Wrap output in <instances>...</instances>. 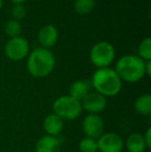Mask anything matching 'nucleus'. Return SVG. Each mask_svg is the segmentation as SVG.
Wrapping results in <instances>:
<instances>
[{"instance_id":"nucleus-25","label":"nucleus","mask_w":151,"mask_h":152,"mask_svg":"<svg viewBox=\"0 0 151 152\" xmlns=\"http://www.w3.org/2000/svg\"><path fill=\"white\" fill-rule=\"evenodd\" d=\"M97 152H99V151H97Z\"/></svg>"},{"instance_id":"nucleus-13","label":"nucleus","mask_w":151,"mask_h":152,"mask_svg":"<svg viewBox=\"0 0 151 152\" xmlns=\"http://www.w3.org/2000/svg\"><path fill=\"white\" fill-rule=\"evenodd\" d=\"M91 89H92V85L90 80H78L71 85L69 95L81 102L91 91Z\"/></svg>"},{"instance_id":"nucleus-9","label":"nucleus","mask_w":151,"mask_h":152,"mask_svg":"<svg viewBox=\"0 0 151 152\" xmlns=\"http://www.w3.org/2000/svg\"><path fill=\"white\" fill-rule=\"evenodd\" d=\"M82 129L85 134V137L97 140L104 134L105 124L99 115L88 114L83 120Z\"/></svg>"},{"instance_id":"nucleus-15","label":"nucleus","mask_w":151,"mask_h":152,"mask_svg":"<svg viewBox=\"0 0 151 152\" xmlns=\"http://www.w3.org/2000/svg\"><path fill=\"white\" fill-rule=\"evenodd\" d=\"M135 110L138 114L148 116L151 114V95L145 93L140 95L135 102Z\"/></svg>"},{"instance_id":"nucleus-17","label":"nucleus","mask_w":151,"mask_h":152,"mask_svg":"<svg viewBox=\"0 0 151 152\" xmlns=\"http://www.w3.org/2000/svg\"><path fill=\"white\" fill-rule=\"evenodd\" d=\"M139 57L144 61L151 60V37H145L142 39L138 47Z\"/></svg>"},{"instance_id":"nucleus-10","label":"nucleus","mask_w":151,"mask_h":152,"mask_svg":"<svg viewBox=\"0 0 151 152\" xmlns=\"http://www.w3.org/2000/svg\"><path fill=\"white\" fill-rule=\"evenodd\" d=\"M42 127L48 136L57 137L62 132L64 128V121L56 114H49L42 122Z\"/></svg>"},{"instance_id":"nucleus-23","label":"nucleus","mask_w":151,"mask_h":152,"mask_svg":"<svg viewBox=\"0 0 151 152\" xmlns=\"http://www.w3.org/2000/svg\"><path fill=\"white\" fill-rule=\"evenodd\" d=\"M14 4H23V2H25L26 0H10Z\"/></svg>"},{"instance_id":"nucleus-11","label":"nucleus","mask_w":151,"mask_h":152,"mask_svg":"<svg viewBox=\"0 0 151 152\" xmlns=\"http://www.w3.org/2000/svg\"><path fill=\"white\" fill-rule=\"evenodd\" d=\"M59 37L58 30L53 25H46L38 31V42L42 48H51L57 42Z\"/></svg>"},{"instance_id":"nucleus-16","label":"nucleus","mask_w":151,"mask_h":152,"mask_svg":"<svg viewBox=\"0 0 151 152\" xmlns=\"http://www.w3.org/2000/svg\"><path fill=\"white\" fill-rule=\"evenodd\" d=\"M95 5V0H76L74 8L77 14L81 16H86L93 10Z\"/></svg>"},{"instance_id":"nucleus-14","label":"nucleus","mask_w":151,"mask_h":152,"mask_svg":"<svg viewBox=\"0 0 151 152\" xmlns=\"http://www.w3.org/2000/svg\"><path fill=\"white\" fill-rule=\"evenodd\" d=\"M128 152H145L147 150L143 134L139 132H133L129 134L126 139V143H124Z\"/></svg>"},{"instance_id":"nucleus-5","label":"nucleus","mask_w":151,"mask_h":152,"mask_svg":"<svg viewBox=\"0 0 151 152\" xmlns=\"http://www.w3.org/2000/svg\"><path fill=\"white\" fill-rule=\"evenodd\" d=\"M89 58L91 63L97 68L109 67L114 61L115 49L110 42H98L91 48Z\"/></svg>"},{"instance_id":"nucleus-8","label":"nucleus","mask_w":151,"mask_h":152,"mask_svg":"<svg viewBox=\"0 0 151 152\" xmlns=\"http://www.w3.org/2000/svg\"><path fill=\"white\" fill-rule=\"evenodd\" d=\"M82 109L89 114H96L104 112L107 107V97L96 91H90L82 100Z\"/></svg>"},{"instance_id":"nucleus-22","label":"nucleus","mask_w":151,"mask_h":152,"mask_svg":"<svg viewBox=\"0 0 151 152\" xmlns=\"http://www.w3.org/2000/svg\"><path fill=\"white\" fill-rule=\"evenodd\" d=\"M145 70H146V75H147L148 77H150L151 76V60L145 62Z\"/></svg>"},{"instance_id":"nucleus-18","label":"nucleus","mask_w":151,"mask_h":152,"mask_svg":"<svg viewBox=\"0 0 151 152\" xmlns=\"http://www.w3.org/2000/svg\"><path fill=\"white\" fill-rule=\"evenodd\" d=\"M4 30H5V33L9 36L10 38L12 37H17V36H20L21 31H22V26L19 23V21L16 20H8L5 24V27H4Z\"/></svg>"},{"instance_id":"nucleus-3","label":"nucleus","mask_w":151,"mask_h":152,"mask_svg":"<svg viewBox=\"0 0 151 152\" xmlns=\"http://www.w3.org/2000/svg\"><path fill=\"white\" fill-rule=\"evenodd\" d=\"M145 62L139 56L125 55L118 59L115 72L121 79L127 83H137L146 76Z\"/></svg>"},{"instance_id":"nucleus-12","label":"nucleus","mask_w":151,"mask_h":152,"mask_svg":"<svg viewBox=\"0 0 151 152\" xmlns=\"http://www.w3.org/2000/svg\"><path fill=\"white\" fill-rule=\"evenodd\" d=\"M60 149L58 138L48 134L40 137L35 144V152H61Z\"/></svg>"},{"instance_id":"nucleus-7","label":"nucleus","mask_w":151,"mask_h":152,"mask_svg":"<svg viewBox=\"0 0 151 152\" xmlns=\"http://www.w3.org/2000/svg\"><path fill=\"white\" fill-rule=\"evenodd\" d=\"M99 152H122L124 141L116 132H104L96 140Z\"/></svg>"},{"instance_id":"nucleus-4","label":"nucleus","mask_w":151,"mask_h":152,"mask_svg":"<svg viewBox=\"0 0 151 152\" xmlns=\"http://www.w3.org/2000/svg\"><path fill=\"white\" fill-rule=\"evenodd\" d=\"M54 114L64 120H75L83 112L81 102L75 99L69 95L59 96L53 102Z\"/></svg>"},{"instance_id":"nucleus-20","label":"nucleus","mask_w":151,"mask_h":152,"mask_svg":"<svg viewBox=\"0 0 151 152\" xmlns=\"http://www.w3.org/2000/svg\"><path fill=\"white\" fill-rule=\"evenodd\" d=\"M10 12H12V16L14 18V20L20 21L26 15V8H25V6L23 4H14Z\"/></svg>"},{"instance_id":"nucleus-19","label":"nucleus","mask_w":151,"mask_h":152,"mask_svg":"<svg viewBox=\"0 0 151 152\" xmlns=\"http://www.w3.org/2000/svg\"><path fill=\"white\" fill-rule=\"evenodd\" d=\"M79 149L81 152H97V142L95 139L85 137L79 143Z\"/></svg>"},{"instance_id":"nucleus-24","label":"nucleus","mask_w":151,"mask_h":152,"mask_svg":"<svg viewBox=\"0 0 151 152\" xmlns=\"http://www.w3.org/2000/svg\"><path fill=\"white\" fill-rule=\"evenodd\" d=\"M2 4H3V0H0V8L2 7Z\"/></svg>"},{"instance_id":"nucleus-2","label":"nucleus","mask_w":151,"mask_h":152,"mask_svg":"<svg viewBox=\"0 0 151 152\" xmlns=\"http://www.w3.org/2000/svg\"><path fill=\"white\" fill-rule=\"evenodd\" d=\"M56 59L52 52L46 48H35L27 59V69L34 78H44L54 70Z\"/></svg>"},{"instance_id":"nucleus-21","label":"nucleus","mask_w":151,"mask_h":152,"mask_svg":"<svg viewBox=\"0 0 151 152\" xmlns=\"http://www.w3.org/2000/svg\"><path fill=\"white\" fill-rule=\"evenodd\" d=\"M143 138H144V141H145L147 149H150L151 148V128L150 127L147 128L146 132L143 134Z\"/></svg>"},{"instance_id":"nucleus-6","label":"nucleus","mask_w":151,"mask_h":152,"mask_svg":"<svg viewBox=\"0 0 151 152\" xmlns=\"http://www.w3.org/2000/svg\"><path fill=\"white\" fill-rule=\"evenodd\" d=\"M29 44L23 36L12 37L6 42L4 47V53L8 59L12 61H20L28 55Z\"/></svg>"},{"instance_id":"nucleus-1","label":"nucleus","mask_w":151,"mask_h":152,"mask_svg":"<svg viewBox=\"0 0 151 152\" xmlns=\"http://www.w3.org/2000/svg\"><path fill=\"white\" fill-rule=\"evenodd\" d=\"M94 91L105 97H113L119 94L122 88V81L115 69L110 67L97 68L90 80Z\"/></svg>"}]
</instances>
